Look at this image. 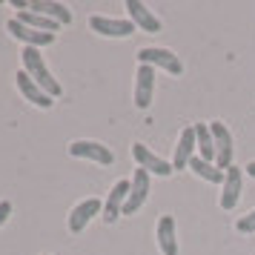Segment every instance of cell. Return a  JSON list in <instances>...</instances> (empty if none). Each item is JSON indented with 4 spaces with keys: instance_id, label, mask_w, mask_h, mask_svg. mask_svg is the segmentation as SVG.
Instances as JSON below:
<instances>
[{
    "instance_id": "cell-1",
    "label": "cell",
    "mask_w": 255,
    "mask_h": 255,
    "mask_svg": "<svg viewBox=\"0 0 255 255\" xmlns=\"http://www.w3.org/2000/svg\"><path fill=\"white\" fill-rule=\"evenodd\" d=\"M20 58H23V72L37 83V86H40V89H43V92L49 95V98H60V95H63V86H60V83L52 78V72H49L46 60L40 58V49L26 46Z\"/></svg>"
},
{
    "instance_id": "cell-2",
    "label": "cell",
    "mask_w": 255,
    "mask_h": 255,
    "mask_svg": "<svg viewBox=\"0 0 255 255\" xmlns=\"http://www.w3.org/2000/svg\"><path fill=\"white\" fill-rule=\"evenodd\" d=\"M138 63H146V66H152V69H163V72H169V75H181V72H184V63H181V58H178L175 52L158 49V46L140 49Z\"/></svg>"
},
{
    "instance_id": "cell-3",
    "label": "cell",
    "mask_w": 255,
    "mask_h": 255,
    "mask_svg": "<svg viewBox=\"0 0 255 255\" xmlns=\"http://www.w3.org/2000/svg\"><path fill=\"white\" fill-rule=\"evenodd\" d=\"M209 132H212V143H215V166L227 172L232 166V135H230V129L224 127L221 121H212V124H209Z\"/></svg>"
},
{
    "instance_id": "cell-4",
    "label": "cell",
    "mask_w": 255,
    "mask_h": 255,
    "mask_svg": "<svg viewBox=\"0 0 255 255\" xmlns=\"http://www.w3.org/2000/svg\"><path fill=\"white\" fill-rule=\"evenodd\" d=\"M132 158L138 161L140 169H146V172H155L161 175V178H169L175 172V166L169 161H163L161 155H155L149 146H143V143H132Z\"/></svg>"
},
{
    "instance_id": "cell-5",
    "label": "cell",
    "mask_w": 255,
    "mask_h": 255,
    "mask_svg": "<svg viewBox=\"0 0 255 255\" xmlns=\"http://www.w3.org/2000/svg\"><path fill=\"white\" fill-rule=\"evenodd\" d=\"M69 155L72 158H86V161L104 163V166H109V163L115 161L112 149L104 146V143H98V140H72L69 143Z\"/></svg>"
},
{
    "instance_id": "cell-6",
    "label": "cell",
    "mask_w": 255,
    "mask_h": 255,
    "mask_svg": "<svg viewBox=\"0 0 255 255\" xmlns=\"http://www.w3.org/2000/svg\"><path fill=\"white\" fill-rule=\"evenodd\" d=\"M129 184L132 186H129V198H127V207H124V215H135V212L143 207L146 195H149V172L138 166Z\"/></svg>"
},
{
    "instance_id": "cell-7",
    "label": "cell",
    "mask_w": 255,
    "mask_h": 255,
    "mask_svg": "<svg viewBox=\"0 0 255 255\" xmlns=\"http://www.w3.org/2000/svg\"><path fill=\"white\" fill-rule=\"evenodd\" d=\"M89 29L98 32V35H104V37H129L135 32V23L132 20H118V17L95 14V17H89Z\"/></svg>"
},
{
    "instance_id": "cell-8",
    "label": "cell",
    "mask_w": 255,
    "mask_h": 255,
    "mask_svg": "<svg viewBox=\"0 0 255 255\" xmlns=\"http://www.w3.org/2000/svg\"><path fill=\"white\" fill-rule=\"evenodd\" d=\"M6 29L12 32V37L23 40L26 46H32V49L52 46V43H55V35H49V32H37V29H32V26H23L17 17H12V20L6 23Z\"/></svg>"
},
{
    "instance_id": "cell-9",
    "label": "cell",
    "mask_w": 255,
    "mask_h": 255,
    "mask_svg": "<svg viewBox=\"0 0 255 255\" xmlns=\"http://www.w3.org/2000/svg\"><path fill=\"white\" fill-rule=\"evenodd\" d=\"M152 95H155V69L140 63L138 75H135V106L146 109L152 104Z\"/></svg>"
},
{
    "instance_id": "cell-10",
    "label": "cell",
    "mask_w": 255,
    "mask_h": 255,
    "mask_svg": "<svg viewBox=\"0 0 255 255\" xmlns=\"http://www.w3.org/2000/svg\"><path fill=\"white\" fill-rule=\"evenodd\" d=\"M238 198H241V169H238V166H230V169L224 172V184H221V201H218L221 209H224V212L235 209Z\"/></svg>"
},
{
    "instance_id": "cell-11",
    "label": "cell",
    "mask_w": 255,
    "mask_h": 255,
    "mask_svg": "<svg viewBox=\"0 0 255 255\" xmlns=\"http://www.w3.org/2000/svg\"><path fill=\"white\" fill-rule=\"evenodd\" d=\"M195 149H198L195 127H186L181 132V138H178V146H175V158H172L175 169H189V163L195 158Z\"/></svg>"
},
{
    "instance_id": "cell-12",
    "label": "cell",
    "mask_w": 255,
    "mask_h": 255,
    "mask_svg": "<svg viewBox=\"0 0 255 255\" xmlns=\"http://www.w3.org/2000/svg\"><path fill=\"white\" fill-rule=\"evenodd\" d=\"M129 181H118L115 186H112V192H109V198H106L104 204V221L106 224H115L118 215H124V207H127V198H129Z\"/></svg>"
},
{
    "instance_id": "cell-13",
    "label": "cell",
    "mask_w": 255,
    "mask_h": 255,
    "mask_svg": "<svg viewBox=\"0 0 255 255\" xmlns=\"http://www.w3.org/2000/svg\"><path fill=\"white\" fill-rule=\"evenodd\" d=\"M101 209H104V204H101L98 198H86V201H81V204L69 212V232H83L86 230V224H89Z\"/></svg>"
},
{
    "instance_id": "cell-14",
    "label": "cell",
    "mask_w": 255,
    "mask_h": 255,
    "mask_svg": "<svg viewBox=\"0 0 255 255\" xmlns=\"http://www.w3.org/2000/svg\"><path fill=\"white\" fill-rule=\"evenodd\" d=\"M127 9H129V20L138 26V29L149 32V35L161 32V20H158V17H155V14L140 3V0H127Z\"/></svg>"
},
{
    "instance_id": "cell-15",
    "label": "cell",
    "mask_w": 255,
    "mask_h": 255,
    "mask_svg": "<svg viewBox=\"0 0 255 255\" xmlns=\"http://www.w3.org/2000/svg\"><path fill=\"white\" fill-rule=\"evenodd\" d=\"M29 12L43 14V17H49V20H55V23H60V26L72 23V12L63 3H55V0H32V3H29Z\"/></svg>"
},
{
    "instance_id": "cell-16",
    "label": "cell",
    "mask_w": 255,
    "mask_h": 255,
    "mask_svg": "<svg viewBox=\"0 0 255 255\" xmlns=\"http://www.w3.org/2000/svg\"><path fill=\"white\" fill-rule=\"evenodd\" d=\"M17 89L23 92L26 101H32V104L40 106V109H49V106L55 104V98H49V95L43 92V89H40V86H37V83L32 81L26 72H17Z\"/></svg>"
},
{
    "instance_id": "cell-17",
    "label": "cell",
    "mask_w": 255,
    "mask_h": 255,
    "mask_svg": "<svg viewBox=\"0 0 255 255\" xmlns=\"http://www.w3.org/2000/svg\"><path fill=\"white\" fill-rule=\"evenodd\" d=\"M158 247H161V255H178V235H175L172 215H161L158 221Z\"/></svg>"
},
{
    "instance_id": "cell-18",
    "label": "cell",
    "mask_w": 255,
    "mask_h": 255,
    "mask_svg": "<svg viewBox=\"0 0 255 255\" xmlns=\"http://www.w3.org/2000/svg\"><path fill=\"white\" fill-rule=\"evenodd\" d=\"M189 169H192L201 181H207V184H224V169H218L215 163H207L201 155H195V158H192Z\"/></svg>"
},
{
    "instance_id": "cell-19",
    "label": "cell",
    "mask_w": 255,
    "mask_h": 255,
    "mask_svg": "<svg viewBox=\"0 0 255 255\" xmlns=\"http://www.w3.org/2000/svg\"><path fill=\"white\" fill-rule=\"evenodd\" d=\"M195 138H198V152L207 163H215V143H212V132L209 124H195Z\"/></svg>"
},
{
    "instance_id": "cell-20",
    "label": "cell",
    "mask_w": 255,
    "mask_h": 255,
    "mask_svg": "<svg viewBox=\"0 0 255 255\" xmlns=\"http://www.w3.org/2000/svg\"><path fill=\"white\" fill-rule=\"evenodd\" d=\"M17 20L23 26H32V29H37V32H49V35H55L58 32V26L60 23H55V20H49V17H43V14H35V12H17Z\"/></svg>"
},
{
    "instance_id": "cell-21",
    "label": "cell",
    "mask_w": 255,
    "mask_h": 255,
    "mask_svg": "<svg viewBox=\"0 0 255 255\" xmlns=\"http://www.w3.org/2000/svg\"><path fill=\"white\" fill-rule=\"evenodd\" d=\"M235 230L241 232V235H253V232H255V209H250L247 215H241V218H238Z\"/></svg>"
},
{
    "instance_id": "cell-22",
    "label": "cell",
    "mask_w": 255,
    "mask_h": 255,
    "mask_svg": "<svg viewBox=\"0 0 255 255\" xmlns=\"http://www.w3.org/2000/svg\"><path fill=\"white\" fill-rule=\"evenodd\" d=\"M9 215H12V204L9 201H0V227L9 221Z\"/></svg>"
},
{
    "instance_id": "cell-23",
    "label": "cell",
    "mask_w": 255,
    "mask_h": 255,
    "mask_svg": "<svg viewBox=\"0 0 255 255\" xmlns=\"http://www.w3.org/2000/svg\"><path fill=\"white\" fill-rule=\"evenodd\" d=\"M244 169H247V175H250V178H253V181H255V161H250V163H247V166H244Z\"/></svg>"
},
{
    "instance_id": "cell-24",
    "label": "cell",
    "mask_w": 255,
    "mask_h": 255,
    "mask_svg": "<svg viewBox=\"0 0 255 255\" xmlns=\"http://www.w3.org/2000/svg\"><path fill=\"white\" fill-rule=\"evenodd\" d=\"M43 255H49V253H43Z\"/></svg>"
}]
</instances>
